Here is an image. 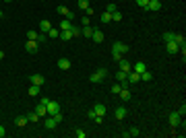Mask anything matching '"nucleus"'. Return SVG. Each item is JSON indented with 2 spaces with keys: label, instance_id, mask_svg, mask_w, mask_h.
I'll return each mask as SVG.
<instances>
[{
  "label": "nucleus",
  "instance_id": "nucleus-1",
  "mask_svg": "<svg viewBox=\"0 0 186 138\" xmlns=\"http://www.w3.org/2000/svg\"><path fill=\"white\" fill-rule=\"evenodd\" d=\"M105 76H108V70H105V68H99V70H95V72L89 76V83H101Z\"/></svg>",
  "mask_w": 186,
  "mask_h": 138
},
{
  "label": "nucleus",
  "instance_id": "nucleus-2",
  "mask_svg": "<svg viewBox=\"0 0 186 138\" xmlns=\"http://www.w3.org/2000/svg\"><path fill=\"white\" fill-rule=\"evenodd\" d=\"M167 120H170V126H172V130H176V128L182 124V116H180L178 111H172V113L167 116Z\"/></svg>",
  "mask_w": 186,
  "mask_h": 138
},
{
  "label": "nucleus",
  "instance_id": "nucleus-3",
  "mask_svg": "<svg viewBox=\"0 0 186 138\" xmlns=\"http://www.w3.org/2000/svg\"><path fill=\"white\" fill-rule=\"evenodd\" d=\"M46 111H48V116H56L58 111H62V107H60V103H58V101H48Z\"/></svg>",
  "mask_w": 186,
  "mask_h": 138
},
{
  "label": "nucleus",
  "instance_id": "nucleus-4",
  "mask_svg": "<svg viewBox=\"0 0 186 138\" xmlns=\"http://www.w3.org/2000/svg\"><path fill=\"white\" fill-rule=\"evenodd\" d=\"M25 49H27L29 54H35V52L39 49V43L35 41V39H27V43H25Z\"/></svg>",
  "mask_w": 186,
  "mask_h": 138
},
{
  "label": "nucleus",
  "instance_id": "nucleus-5",
  "mask_svg": "<svg viewBox=\"0 0 186 138\" xmlns=\"http://www.w3.org/2000/svg\"><path fill=\"white\" fill-rule=\"evenodd\" d=\"M56 10H58V14H62V17H66L68 21H72V19H75V13H72V10H68L66 6H58Z\"/></svg>",
  "mask_w": 186,
  "mask_h": 138
},
{
  "label": "nucleus",
  "instance_id": "nucleus-6",
  "mask_svg": "<svg viewBox=\"0 0 186 138\" xmlns=\"http://www.w3.org/2000/svg\"><path fill=\"white\" fill-rule=\"evenodd\" d=\"M118 70H124V72H130V70H132V66H130V62H128L126 58H120V60H118Z\"/></svg>",
  "mask_w": 186,
  "mask_h": 138
},
{
  "label": "nucleus",
  "instance_id": "nucleus-7",
  "mask_svg": "<svg viewBox=\"0 0 186 138\" xmlns=\"http://www.w3.org/2000/svg\"><path fill=\"white\" fill-rule=\"evenodd\" d=\"M29 81H31V85H37V87H41V85L46 83L43 74H31V76H29Z\"/></svg>",
  "mask_w": 186,
  "mask_h": 138
},
{
  "label": "nucleus",
  "instance_id": "nucleus-8",
  "mask_svg": "<svg viewBox=\"0 0 186 138\" xmlns=\"http://www.w3.org/2000/svg\"><path fill=\"white\" fill-rule=\"evenodd\" d=\"M50 29H52V23H50L48 19H41L39 21V33H48Z\"/></svg>",
  "mask_w": 186,
  "mask_h": 138
},
{
  "label": "nucleus",
  "instance_id": "nucleus-9",
  "mask_svg": "<svg viewBox=\"0 0 186 138\" xmlns=\"http://www.w3.org/2000/svg\"><path fill=\"white\" fill-rule=\"evenodd\" d=\"M43 126H46L48 130H54L56 126H58V122H56L54 116H48V117H46V122H43Z\"/></svg>",
  "mask_w": 186,
  "mask_h": 138
},
{
  "label": "nucleus",
  "instance_id": "nucleus-10",
  "mask_svg": "<svg viewBox=\"0 0 186 138\" xmlns=\"http://www.w3.org/2000/svg\"><path fill=\"white\" fill-rule=\"evenodd\" d=\"M159 8H161V2H159V0H149V4H147L145 10H153V13H157Z\"/></svg>",
  "mask_w": 186,
  "mask_h": 138
},
{
  "label": "nucleus",
  "instance_id": "nucleus-11",
  "mask_svg": "<svg viewBox=\"0 0 186 138\" xmlns=\"http://www.w3.org/2000/svg\"><path fill=\"white\" fill-rule=\"evenodd\" d=\"M165 49H167V54H176L180 49V45L176 41H165Z\"/></svg>",
  "mask_w": 186,
  "mask_h": 138
},
{
  "label": "nucleus",
  "instance_id": "nucleus-12",
  "mask_svg": "<svg viewBox=\"0 0 186 138\" xmlns=\"http://www.w3.org/2000/svg\"><path fill=\"white\" fill-rule=\"evenodd\" d=\"M112 49H116V52H120V54H126V52H128V45L122 43V41H116L114 45H112Z\"/></svg>",
  "mask_w": 186,
  "mask_h": 138
},
{
  "label": "nucleus",
  "instance_id": "nucleus-13",
  "mask_svg": "<svg viewBox=\"0 0 186 138\" xmlns=\"http://www.w3.org/2000/svg\"><path fill=\"white\" fill-rule=\"evenodd\" d=\"M126 81H128V83H141V76H138V72L130 70V72L126 74Z\"/></svg>",
  "mask_w": 186,
  "mask_h": 138
},
{
  "label": "nucleus",
  "instance_id": "nucleus-14",
  "mask_svg": "<svg viewBox=\"0 0 186 138\" xmlns=\"http://www.w3.org/2000/svg\"><path fill=\"white\" fill-rule=\"evenodd\" d=\"M118 97H120L122 101H130V91H128V87H122L120 93H118Z\"/></svg>",
  "mask_w": 186,
  "mask_h": 138
},
{
  "label": "nucleus",
  "instance_id": "nucleus-15",
  "mask_svg": "<svg viewBox=\"0 0 186 138\" xmlns=\"http://www.w3.org/2000/svg\"><path fill=\"white\" fill-rule=\"evenodd\" d=\"M58 68L60 70H68L70 68V60L68 58H58Z\"/></svg>",
  "mask_w": 186,
  "mask_h": 138
},
{
  "label": "nucleus",
  "instance_id": "nucleus-16",
  "mask_svg": "<svg viewBox=\"0 0 186 138\" xmlns=\"http://www.w3.org/2000/svg\"><path fill=\"white\" fill-rule=\"evenodd\" d=\"M91 39H93L95 43H101V41H103V33L99 31V29H93V35H91Z\"/></svg>",
  "mask_w": 186,
  "mask_h": 138
},
{
  "label": "nucleus",
  "instance_id": "nucleus-17",
  "mask_svg": "<svg viewBox=\"0 0 186 138\" xmlns=\"http://www.w3.org/2000/svg\"><path fill=\"white\" fill-rule=\"evenodd\" d=\"M93 111H95L97 116H105V111H108V109H105V105H103V103H95V105H93Z\"/></svg>",
  "mask_w": 186,
  "mask_h": 138
},
{
  "label": "nucleus",
  "instance_id": "nucleus-18",
  "mask_svg": "<svg viewBox=\"0 0 186 138\" xmlns=\"http://www.w3.org/2000/svg\"><path fill=\"white\" fill-rule=\"evenodd\" d=\"M81 35L91 39V35H93V27H91V25H85V27H81Z\"/></svg>",
  "mask_w": 186,
  "mask_h": 138
},
{
  "label": "nucleus",
  "instance_id": "nucleus-19",
  "mask_svg": "<svg viewBox=\"0 0 186 138\" xmlns=\"http://www.w3.org/2000/svg\"><path fill=\"white\" fill-rule=\"evenodd\" d=\"M70 29H72V21H68V19H62L60 31H70Z\"/></svg>",
  "mask_w": 186,
  "mask_h": 138
},
{
  "label": "nucleus",
  "instance_id": "nucleus-20",
  "mask_svg": "<svg viewBox=\"0 0 186 138\" xmlns=\"http://www.w3.org/2000/svg\"><path fill=\"white\" fill-rule=\"evenodd\" d=\"M99 21H101V23H112V13L103 10V13L99 14Z\"/></svg>",
  "mask_w": 186,
  "mask_h": 138
},
{
  "label": "nucleus",
  "instance_id": "nucleus-21",
  "mask_svg": "<svg viewBox=\"0 0 186 138\" xmlns=\"http://www.w3.org/2000/svg\"><path fill=\"white\" fill-rule=\"evenodd\" d=\"M132 70L141 74V72H145V70H147V64H145V62H137V64H134V66H132Z\"/></svg>",
  "mask_w": 186,
  "mask_h": 138
},
{
  "label": "nucleus",
  "instance_id": "nucleus-22",
  "mask_svg": "<svg viewBox=\"0 0 186 138\" xmlns=\"http://www.w3.org/2000/svg\"><path fill=\"white\" fill-rule=\"evenodd\" d=\"M27 124H29L27 116H23V117H17V120H14V126H19V128H23V126H27Z\"/></svg>",
  "mask_w": 186,
  "mask_h": 138
},
{
  "label": "nucleus",
  "instance_id": "nucleus-23",
  "mask_svg": "<svg viewBox=\"0 0 186 138\" xmlns=\"http://www.w3.org/2000/svg\"><path fill=\"white\" fill-rule=\"evenodd\" d=\"M29 95H31V97H39L41 95L39 87H37V85H31V87H29Z\"/></svg>",
  "mask_w": 186,
  "mask_h": 138
},
{
  "label": "nucleus",
  "instance_id": "nucleus-24",
  "mask_svg": "<svg viewBox=\"0 0 186 138\" xmlns=\"http://www.w3.org/2000/svg\"><path fill=\"white\" fill-rule=\"evenodd\" d=\"M35 113H37V116H48V111H46V105L37 103V105H35Z\"/></svg>",
  "mask_w": 186,
  "mask_h": 138
},
{
  "label": "nucleus",
  "instance_id": "nucleus-25",
  "mask_svg": "<svg viewBox=\"0 0 186 138\" xmlns=\"http://www.w3.org/2000/svg\"><path fill=\"white\" fill-rule=\"evenodd\" d=\"M122 117H126V107H116V120H122Z\"/></svg>",
  "mask_w": 186,
  "mask_h": 138
},
{
  "label": "nucleus",
  "instance_id": "nucleus-26",
  "mask_svg": "<svg viewBox=\"0 0 186 138\" xmlns=\"http://www.w3.org/2000/svg\"><path fill=\"white\" fill-rule=\"evenodd\" d=\"M58 37H60L62 41H70V39H72V33H70V31H60Z\"/></svg>",
  "mask_w": 186,
  "mask_h": 138
},
{
  "label": "nucleus",
  "instance_id": "nucleus-27",
  "mask_svg": "<svg viewBox=\"0 0 186 138\" xmlns=\"http://www.w3.org/2000/svg\"><path fill=\"white\" fill-rule=\"evenodd\" d=\"M174 41L178 43V45H186V39H184V35H180V33H176V35H174Z\"/></svg>",
  "mask_w": 186,
  "mask_h": 138
},
{
  "label": "nucleus",
  "instance_id": "nucleus-28",
  "mask_svg": "<svg viewBox=\"0 0 186 138\" xmlns=\"http://www.w3.org/2000/svg\"><path fill=\"white\" fill-rule=\"evenodd\" d=\"M35 41L39 43V45H41V43H46V41H48V35H46V33H37V39H35Z\"/></svg>",
  "mask_w": 186,
  "mask_h": 138
},
{
  "label": "nucleus",
  "instance_id": "nucleus-29",
  "mask_svg": "<svg viewBox=\"0 0 186 138\" xmlns=\"http://www.w3.org/2000/svg\"><path fill=\"white\" fill-rule=\"evenodd\" d=\"M46 35L54 39V37H58V35H60V29H54V27H52V29H50V31H48V33H46Z\"/></svg>",
  "mask_w": 186,
  "mask_h": 138
},
{
  "label": "nucleus",
  "instance_id": "nucleus-30",
  "mask_svg": "<svg viewBox=\"0 0 186 138\" xmlns=\"http://www.w3.org/2000/svg\"><path fill=\"white\" fill-rule=\"evenodd\" d=\"M174 35H176L174 31H165L163 33V41H174Z\"/></svg>",
  "mask_w": 186,
  "mask_h": 138
},
{
  "label": "nucleus",
  "instance_id": "nucleus-31",
  "mask_svg": "<svg viewBox=\"0 0 186 138\" xmlns=\"http://www.w3.org/2000/svg\"><path fill=\"white\" fill-rule=\"evenodd\" d=\"M27 120H29V122H31V124H35V122L39 120V116H37L35 111H31V113H27Z\"/></svg>",
  "mask_w": 186,
  "mask_h": 138
},
{
  "label": "nucleus",
  "instance_id": "nucleus-32",
  "mask_svg": "<svg viewBox=\"0 0 186 138\" xmlns=\"http://www.w3.org/2000/svg\"><path fill=\"white\" fill-rule=\"evenodd\" d=\"M138 76H141V81H151V78H153V76H151V72H149V70H145V72H141V74H138Z\"/></svg>",
  "mask_w": 186,
  "mask_h": 138
},
{
  "label": "nucleus",
  "instance_id": "nucleus-33",
  "mask_svg": "<svg viewBox=\"0 0 186 138\" xmlns=\"http://www.w3.org/2000/svg\"><path fill=\"white\" fill-rule=\"evenodd\" d=\"M70 33H72V37H81V27H76V25H72V29H70Z\"/></svg>",
  "mask_w": 186,
  "mask_h": 138
},
{
  "label": "nucleus",
  "instance_id": "nucleus-34",
  "mask_svg": "<svg viewBox=\"0 0 186 138\" xmlns=\"http://www.w3.org/2000/svg\"><path fill=\"white\" fill-rule=\"evenodd\" d=\"M112 21H122V14H120V10H116V13H112Z\"/></svg>",
  "mask_w": 186,
  "mask_h": 138
},
{
  "label": "nucleus",
  "instance_id": "nucleus-35",
  "mask_svg": "<svg viewBox=\"0 0 186 138\" xmlns=\"http://www.w3.org/2000/svg\"><path fill=\"white\" fill-rule=\"evenodd\" d=\"M76 4H79V8H81V10H85V8L89 6V2H87V0H79Z\"/></svg>",
  "mask_w": 186,
  "mask_h": 138
},
{
  "label": "nucleus",
  "instance_id": "nucleus-36",
  "mask_svg": "<svg viewBox=\"0 0 186 138\" xmlns=\"http://www.w3.org/2000/svg\"><path fill=\"white\" fill-rule=\"evenodd\" d=\"M120 89H122V85H120V83H116L114 87H112V93H114V95H118V93H120Z\"/></svg>",
  "mask_w": 186,
  "mask_h": 138
},
{
  "label": "nucleus",
  "instance_id": "nucleus-37",
  "mask_svg": "<svg viewBox=\"0 0 186 138\" xmlns=\"http://www.w3.org/2000/svg\"><path fill=\"white\" fill-rule=\"evenodd\" d=\"M112 58H114V60H120V58H122V54H120V52H116V49H112Z\"/></svg>",
  "mask_w": 186,
  "mask_h": 138
},
{
  "label": "nucleus",
  "instance_id": "nucleus-38",
  "mask_svg": "<svg viewBox=\"0 0 186 138\" xmlns=\"http://www.w3.org/2000/svg\"><path fill=\"white\" fill-rule=\"evenodd\" d=\"M27 39H37V31H27Z\"/></svg>",
  "mask_w": 186,
  "mask_h": 138
},
{
  "label": "nucleus",
  "instance_id": "nucleus-39",
  "mask_svg": "<svg viewBox=\"0 0 186 138\" xmlns=\"http://www.w3.org/2000/svg\"><path fill=\"white\" fill-rule=\"evenodd\" d=\"M75 136L76 138H85L87 134H85V130H75Z\"/></svg>",
  "mask_w": 186,
  "mask_h": 138
},
{
  "label": "nucleus",
  "instance_id": "nucleus-40",
  "mask_svg": "<svg viewBox=\"0 0 186 138\" xmlns=\"http://www.w3.org/2000/svg\"><path fill=\"white\" fill-rule=\"evenodd\" d=\"M137 4L141 8H147V4H149V0H137Z\"/></svg>",
  "mask_w": 186,
  "mask_h": 138
},
{
  "label": "nucleus",
  "instance_id": "nucleus-41",
  "mask_svg": "<svg viewBox=\"0 0 186 138\" xmlns=\"http://www.w3.org/2000/svg\"><path fill=\"white\" fill-rule=\"evenodd\" d=\"M138 134H141V132H138L137 128H130V130H128V136H138Z\"/></svg>",
  "mask_w": 186,
  "mask_h": 138
},
{
  "label": "nucleus",
  "instance_id": "nucleus-42",
  "mask_svg": "<svg viewBox=\"0 0 186 138\" xmlns=\"http://www.w3.org/2000/svg\"><path fill=\"white\" fill-rule=\"evenodd\" d=\"M105 10H108V13H116L118 8H116V4H108V8H105Z\"/></svg>",
  "mask_w": 186,
  "mask_h": 138
},
{
  "label": "nucleus",
  "instance_id": "nucleus-43",
  "mask_svg": "<svg viewBox=\"0 0 186 138\" xmlns=\"http://www.w3.org/2000/svg\"><path fill=\"white\" fill-rule=\"evenodd\" d=\"M178 113H180V116H186V105H184V103L180 105V109H178Z\"/></svg>",
  "mask_w": 186,
  "mask_h": 138
},
{
  "label": "nucleus",
  "instance_id": "nucleus-44",
  "mask_svg": "<svg viewBox=\"0 0 186 138\" xmlns=\"http://www.w3.org/2000/svg\"><path fill=\"white\" fill-rule=\"evenodd\" d=\"M85 116L89 117V120H93V117H95V116H97V113H95V111H93V109H89V111H87V113H85Z\"/></svg>",
  "mask_w": 186,
  "mask_h": 138
},
{
  "label": "nucleus",
  "instance_id": "nucleus-45",
  "mask_svg": "<svg viewBox=\"0 0 186 138\" xmlns=\"http://www.w3.org/2000/svg\"><path fill=\"white\" fill-rule=\"evenodd\" d=\"M56 122H58V124H60V122H62V117H64V116H62V111H58V113H56Z\"/></svg>",
  "mask_w": 186,
  "mask_h": 138
},
{
  "label": "nucleus",
  "instance_id": "nucleus-46",
  "mask_svg": "<svg viewBox=\"0 0 186 138\" xmlns=\"http://www.w3.org/2000/svg\"><path fill=\"white\" fill-rule=\"evenodd\" d=\"M48 101H50L48 97H39V103H41V105H48Z\"/></svg>",
  "mask_w": 186,
  "mask_h": 138
},
{
  "label": "nucleus",
  "instance_id": "nucleus-47",
  "mask_svg": "<svg viewBox=\"0 0 186 138\" xmlns=\"http://www.w3.org/2000/svg\"><path fill=\"white\" fill-rule=\"evenodd\" d=\"M6 136V130H4V126H0V138Z\"/></svg>",
  "mask_w": 186,
  "mask_h": 138
},
{
  "label": "nucleus",
  "instance_id": "nucleus-48",
  "mask_svg": "<svg viewBox=\"0 0 186 138\" xmlns=\"http://www.w3.org/2000/svg\"><path fill=\"white\" fill-rule=\"evenodd\" d=\"M2 58H4V52H2V49H0V60H2Z\"/></svg>",
  "mask_w": 186,
  "mask_h": 138
},
{
  "label": "nucleus",
  "instance_id": "nucleus-49",
  "mask_svg": "<svg viewBox=\"0 0 186 138\" xmlns=\"http://www.w3.org/2000/svg\"><path fill=\"white\" fill-rule=\"evenodd\" d=\"M2 17H4V13H2V10H0V19H2Z\"/></svg>",
  "mask_w": 186,
  "mask_h": 138
},
{
  "label": "nucleus",
  "instance_id": "nucleus-50",
  "mask_svg": "<svg viewBox=\"0 0 186 138\" xmlns=\"http://www.w3.org/2000/svg\"><path fill=\"white\" fill-rule=\"evenodd\" d=\"M4 2H13V0H4Z\"/></svg>",
  "mask_w": 186,
  "mask_h": 138
}]
</instances>
